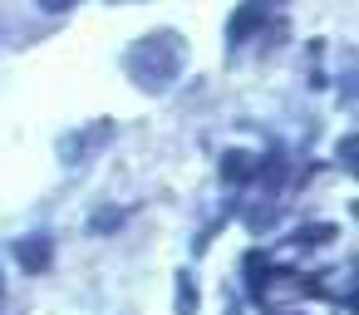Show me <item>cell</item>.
I'll return each instance as SVG.
<instances>
[{"instance_id": "6da1fadb", "label": "cell", "mask_w": 359, "mask_h": 315, "mask_svg": "<svg viewBox=\"0 0 359 315\" xmlns=\"http://www.w3.org/2000/svg\"><path fill=\"white\" fill-rule=\"evenodd\" d=\"M182 40L177 35H168V30H158V35H148V40H138L128 55H123V65H128V74H133V84H143V89H168L172 79H177V69H182Z\"/></svg>"}, {"instance_id": "7a4b0ae2", "label": "cell", "mask_w": 359, "mask_h": 315, "mask_svg": "<svg viewBox=\"0 0 359 315\" xmlns=\"http://www.w3.org/2000/svg\"><path fill=\"white\" fill-rule=\"evenodd\" d=\"M256 173H261V163H256L251 153H226V158H222V177H226V182H246V177H256Z\"/></svg>"}, {"instance_id": "3957f363", "label": "cell", "mask_w": 359, "mask_h": 315, "mask_svg": "<svg viewBox=\"0 0 359 315\" xmlns=\"http://www.w3.org/2000/svg\"><path fill=\"white\" fill-rule=\"evenodd\" d=\"M261 25H266V11H256V6H241V11H236V20H231V40L241 45V40H246L251 30H261Z\"/></svg>"}, {"instance_id": "277c9868", "label": "cell", "mask_w": 359, "mask_h": 315, "mask_svg": "<svg viewBox=\"0 0 359 315\" xmlns=\"http://www.w3.org/2000/svg\"><path fill=\"white\" fill-rule=\"evenodd\" d=\"M20 261H25V271H45V266H50V241H45V236L25 241V246H20Z\"/></svg>"}, {"instance_id": "5b68a950", "label": "cell", "mask_w": 359, "mask_h": 315, "mask_svg": "<svg viewBox=\"0 0 359 315\" xmlns=\"http://www.w3.org/2000/svg\"><path fill=\"white\" fill-rule=\"evenodd\" d=\"M330 236H339V227H330V222H320V227H300V232H295V241H305V246H320V241H330Z\"/></svg>"}, {"instance_id": "8992f818", "label": "cell", "mask_w": 359, "mask_h": 315, "mask_svg": "<svg viewBox=\"0 0 359 315\" xmlns=\"http://www.w3.org/2000/svg\"><path fill=\"white\" fill-rule=\"evenodd\" d=\"M177 300H182V315H192L197 310V290H192V281L182 276V290H177Z\"/></svg>"}, {"instance_id": "52a82bcc", "label": "cell", "mask_w": 359, "mask_h": 315, "mask_svg": "<svg viewBox=\"0 0 359 315\" xmlns=\"http://www.w3.org/2000/svg\"><path fill=\"white\" fill-rule=\"evenodd\" d=\"M79 0H40V11H50V15H65V11H74Z\"/></svg>"}]
</instances>
